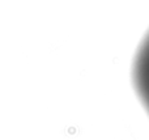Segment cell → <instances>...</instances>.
<instances>
[{
	"instance_id": "cell-1",
	"label": "cell",
	"mask_w": 149,
	"mask_h": 140,
	"mask_svg": "<svg viewBox=\"0 0 149 140\" xmlns=\"http://www.w3.org/2000/svg\"><path fill=\"white\" fill-rule=\"evenodd\" d=\"M131 79L139 101L149 115V29L139 42L132 59Z\"/></svg>"
}]
</instances>
